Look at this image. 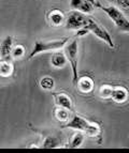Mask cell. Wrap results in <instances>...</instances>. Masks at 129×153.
<instances>
[{
	"label": "cell",
	"instance_id": "obj_1",
	"mask_svg": "<svg viewBox=\"0 0 129 153\" xmlns=\"http://www.w3.org/2000/svg\"><path fill=\"white\" fill-rule=\"evenodd\" d=\"M62 128L81 131V132L85 133L86 135L90 136V137H96L100 133V126H99L98 123L86 120L85 118L81 117L79 115H74L72 118H70L69 121L64 123Z\"/></svg>",
	"mask_w": 129,
	"mask_h": 153
},
{
	"label": "cell",
	"instance_id": "obj_22",
	"mask_svg": "<svg viewBox=\"0 0 129 153\" xmlns=\"http://www.w3.org/2000/svg\"><path fill=\"white\" fill-rule=\"evenodd\" d=\"M88 1H90V2L95 5V7H97V4H98V2H96V0H88Z\"/></svg>",
	"mask_w": 129,
	"mask_h": 153
},
{
	"label": "cell",
	"instance_id": "obj_11",
	"mask_svg": "<svg viewBox=\"0 0 129 153\" xmlns=\"http://www.w3.org/2000/svg\"><path fill=\"white\" fill-rule=\"evenodd\" d=\"M128 97H129V92L125 87H122V86L113 87V92H112L111 99L115 103L123 104V103H125L128 100Z\"/></svg>",
	"mask_w": 129,
	"mask_h": 153
},
{
	"label": "cell",
	"instance_id": "obj_18",
	"mask_svg": "<svg viewBox=\"0 0 129 153\" xmlns=\"http://www.w3.org/2000/svg\"><path fill=\"white\" fill-rule=\"evenodd\" d=\"M54 86H55L54 79L52 78L51 76H44L40 80V87L44 90H52L54 88Z\"/></svg>",
	"mask_w": 129,
	"mask_h": 153
},
{
	"label": "cell",
	"instance_id": "obj_7",
	"mask_svg": "<svg viewBox=\"0 0 129 153\" xmlns=\"http://www.w3.org/2000/svg\"><path fill=\"white\" fill-rule=\"evenodd\" d=\"M13 39L11 36L7 38L0 43V60H7L10 61L12 59V51H13Z\"/></svg>",
	"mask_w": 129,
	"mask_h": 153
},
{
	"label": "cell",
	"instance_id": "obj_13",
	"mask_svg": "<svg viewBox=\"0 0 129 153\" xmlns=\"http://www.w3.org/2000/svg\"><path fill=\"white\" fill-rule=\"evenodd\" d=\"M67 58H66V55H64V53L62 54V53H56V54H54L53 56H52V59H51V63L52 65L54 66V68H57V69H62V68H64V65H66V63H67Z\"/></svg>",
	"mask_w": 129,
	"mask_h": 153
},
{
	"label": "cell",
	"instance_id": "obj_9",
	"mask_svg": "<svg viewBox=\"0 0 129 153\" xmlns=\"http://www.w3.org/2000/svg\"><path fill=\"white\" fill-rule=\"evenodd\" d=\"M70 7L72 10L81 11L85 14L92 13L95 8V5L88 0H70Z\"/></svg>",
	"mask_w": 129,
	"mask_h": 153
},
{
	"label": "cell",
	"instance_id": "obj_21",
	"mask_svg": "<svg viewBox=\"0 0 129 153\" xmlns=\"http://www.w3.org/2000/svg\"><path fill=\"white\" fill-rule=\"evenodd\" d=\"M116 7L123 10H129V0H116L115 1Z\"/></svg>",
	"mask_w": 129,
	"mask_h": 153
},
{
	"label": "cell",
	"instance_id": "obj_3",
	"mask_svg": "<svg viewBox=\"0 0 129 153\" xmlns=\"http://www.w3.org/2000/svg\"><path fill=\"white\" fill-rule=\"evenodd\" d=\"M64 48V55L72 69V80L76 82L79 79V71H77V64H79V41L77 36L70 39L68 43L66 44Z\"/></svg>",
	"mask_w": 129,
	"mask_h": 153
},
{
	"label": "cell",
	"instance_id": "obj_15",
	"mask_svg": "<svg viewBox=\"0 0 129 153\" xmlns=\"http://www.w3.org/2000/svg\"><path fill=\"white\" fill-rule=\"evenodd\" d=\"M13 73V65L11 61L0 60V76L9 77Z\"/></svg>",
	"mask_w": 129,
	"mask_h": 153
},
{
	"label": "cell",
	"instance_id": "obj_14",
	"mask_svg": "<svg viewBox=\"0 0 129 153\" xmlns=\"http://www.w3.org/2000/svg\"><path fill=\"white\" fill-rule=\"evenodd\" d=\"M84 139H85V136H84V133L81 132V131H77L74 135L72 136L70 143L67 145V148L70 149H76L79 148L80 146H82V143H84Z\"/></svg>",
	"mask_w": 129,
	"mask_h": 153
},
{
	"label": "cell",
	"instance_id": "obj_20",
	"mask_svg": "<svg viewBox=\"0 0 129 153\" xmlns=\"http://www.w3.org/2000/svg\"><path fill=\"white\" fill-rule=\"evenodd\" d=\"M25 54V47L23 45H15L13 46L12 51V58L13 59H21Z\"/></svg>",
	"mask_w": 129,
	"mask_h": 153
},
{
	"label": "cell",
	"instance_id": "obj_8",
	"mask_svg": "<svg viewBox=\"0 0 129 153\" xmlns=\"http://www.w3.org/2000/svg\"><path fill=\"white\" fill-rule=\"evenodd\" d=\"M46 19L47 23L52 26V27H59L64 24L66 21V16L64 14L58 9H53V10L49 11L46 13Z\"/></svg>",
	"mask_w": 129,
	"mask_h": 153
},
{
	"label": "cell",
	"instance_id": "obj_12",
	"mask_svg": "<svg viewBox=\"0 0 129 153\" xmlns=\"http://www.w3.org/2000/svg\"><path fill=\"white\" fill-rule=\"evenodd\" d=\"M54 101L55 104L59 107H64L67 108L69 110L73 109V102L71 97H69L66 93H57V94H54Z\"/></svg>",
	"mask_w": 129,
	"mask_h": 153
},
{
	"label": "cell",
	"instance_id": "obj_19",
	"mask_svg": "<svg viewBox=\"0 0 129 153\" xmlns=\"http://www.w3.org/2000/svg\"><path fill=\"white\" fill-rule=\"evenodd\" d=\"M112 92H113V87L110 85H102L99 89V97L102 99H111Z\"/></svg>",
	"mask_w": 129,
	"mask_h": 153
},
{
	"label": "cell",
	"instance_id": "obj_10",
	"mask_svg": "<svg viewBox=\"0 0 129 153\" xmlns=\"http://www.w3.org/2000/svg\"><path fill=\"white\" fill-rule=\"evenodd\" d=\"M76 86L79 91L82 92V93H90V92L94 90L95 87V84H94V80L90 77L88 76H83L76 80Z\"/></svg>",
	"mask_w": 129,
	"mask_h": 153
},
{
	"label": "cell",
	"instance_id": "obj_17",
	"mask_svg": "<svg viewBox=\"0 0 129 153\" xmlns=\"http://www.w3.org/2000/svg\"><path fill=\"white\" fill-rule=\"evenodd\" d=\"M69 109L64 107H59L55 109V118L57 120L60 121V122H68L70 119V115H69Z\"/></svg>",
	"mask_w": 129,
	"mask_h": 153
},
{
	"label": "cell",
	"instance_id": "obj_16",
	"mask_svg": "<svg viewBox=\"0 0 129 153\" xmlns=\"http://www.w3.org/2000/svg\"><path fill=\"white\" fill-rule=\"evenodd\" d=\"M60 145H62L60 139H58L57 137H54V136H47V137L44 138L41 148H58Z\"/></svg>",
	"mask_w": 129,
	"mask_h": 153
},
{
	"label": "cell",
	"instance_id": "obj_5",
	"mask_svg": "<svg viewBox=\"0 0 129 153\" xmlns=\"http://www.w3.org/2000/svg\"><path fill=\"white\" fill-rule=\"evenodd\" d=\"M84 28L87 29L89 32H92L95 36H97L98 39L102 40L103 42L106 44H108L111 48H114V42H113V39H112L111 34L108 32L106 29H104L98 22L94 19L92 16H88L86 18V23L85 26H84Z\"/></svg>",
	"mask_w": 129,
	"mask_h": 153
},
{
	"label": "cell",
	"instance_id": "obj_6",
	"mask_svg": "<svg viewBox=\"0 0 129 153\" xmlns=\"http://www.w3.org/2000/svg\"><path fill=\"white\" fill-rule=\"evenodd\" d=\"M86 18L87 14L81 12V11L73 10L66 16V21H64V28L68 30H80L84 28L86 23Z\"/></svg>",
	"mask_w": 129,
	"mask_h": 153
},
{
	"label": "cell",
	"instance_id": "obj_2",
	"mask_svg": "<svg viewBox=\"0 0 129 153\" xmlns=\"http://www.w3.org/2000/svg\"><path fill=\"white\" fill-rule=\"evenodd\" d=\"M98 8H100L103 12L106 13L108 17H110L115 27L118 30L123 31V32L129 33V19L125 16L123 11L115 5H109V7H104V5L98 3L97 4Z\"/></svg>",
	"mask_w": 129,
	"mask_h": 153
},
{
	"label": "cell",
	"instance_id": "obj_4",
	"mask_svg": "<svg viewBox=\"0 0 129 153\" xmlns=\"http://www.w3.org/2000/svg\"><path fill=\"white\" fill-rule=\"evenodd\" d=\"M70 38H64L59 40H53V41H36L34 48L29 54V59H32L37 55L46 53V51H57L62 49L68 43Z\"/></svg>",
	"mask_w": 129,
	"mask_h": 153
}]
</instances>
